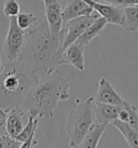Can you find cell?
Returning <instances> with one entry per match:
<instances>
[{"label": "cell", "instance_id": "obj_6", "mask_svg": "<svg viewBox=\"0 0 138 148\" xmlns=\"http://www.w3.org/2000/svg\"><path fill=\"white\" fill-rule=\"evenodd\" d=\"M98 16H100V15L96 11H94V13L91 15L76 17V18H72V20L64 23V27H63L64 39H63V43H61V49H66L68 45L77 41L79 37L84 33V30Z\"/></svg>", "mask_w": 138, "mask_h": 148}, {"label": "cell", "instance_id": "obj_21", "mask_svg": "<svg viewBox=\"0 0 138 148\" xmlns=\"http://www.w3.org/2000/svg\"><path fill=\"white\" fill-rule=\"evenodd\" d=\"M3 14L8 17L17 16L20 13V7L17 0H5L3 4Z\"/></svg>", "mask_w": 138, "mask_h": 148}, {"label": "cell", "instance_id": "obj_19", "mask_svg": "<svg viewBox=\"0 0 138 148\" xmlns=\"http://www.w3.org/2000/svg\"><path fill=\"white\" fill-rule=\"evenodd\" d=\"M39 21V18L36 17L33 13H20L16 16L17 25L23 30H28Z\"/></svg>", "mask_w": 138, "mask_h": 148}, {"label": "cell", "instance_id": "obj_26", "mask_svg": "<svg viewBox=\"0 0 138 148\" xmlns=\"http://www.w3.org/2000/svg\"><path fill=\"white\" fill-rule=\"evenodd\" d=\"M2 67H3V64H2V61H1V54H0V74L2 71Z\"/></svg>", "mask_w": 138, "mask_h": 148}, {"label": "cell", "instance_id": "obj_13", "mask_svg": "<svg viewBox=\"0 0 138 148\" xmlns=\"http://www.w3.org/2000/svg\"><path fill=\"white\" fill-rule=\"evenodd\" d=\"M38 121H39V117H37L33 114H29L27 123L25 124L22 132L16 136V140L22 143L23 148L33 147L38 144L35 140V134H36L37 127H38Z\"/></svg>", "mask_w": 138, "mask_h": 148}, {"label": "cell", "instance_id": "obj_15", "mask_svg": "<svg viewBox=\"0 0 138 148\" xmlns=\"http://www.w3.org/2000/svg\"><path fill=\"white\" fill-rule=\"evenodd\" d=\"M107 24H108V22H107V20H106L105 17L98 16L97 18L84 30V33L79 37V39H78L76 42L86 47L92 40H94L95 38L97 37V36H99V35L104 32V29L106 28Z\"/></svg>", "mask_w": 138, "mask_h": 148}, {"label": "cell", "instance_id": "obj_9", "mask_svg": "<svg viewBox=\"0 0 138 148\" xmlns=\"http://www.w3.org/2000/svg\"><path fill=\"white\" fill-rule=\"evenodd\" d=\"M84 45L78 42H73L68 45L66 49L63 50L61 54V65L68 64L73 66L76 69L83 71L85 69V62H84Z\"/></svg>", "mask_w": 138, "mask_h": 148}, {"label": "cell", "instance_id": "obj_8", "mask_svg": "<svg viewBox=\"0 0 138 148\" xmlns=\"http://www.w3.org/2000/svg\"><path fill=\"white\" fill-rule=\"evenodd\" d=\"M122 106L112 105V104H106L94 101L93 103V112H94V123H112V121L118 119L119 112L121 111Z\"/></svg>", "mask_w": 138, "mask_h": 148}, {"label": "cell", "instance_id": "obj_18", "mask_svg": "<svg viewBox=\"0 0 138 148\" xmlns=\"http://www.w3.org/2000/svg\"><path fill=\"white\" fill-rule=\"evenodd\" d=\"M124 22L123 28L134 33L138 29V5H128L123 8Z\"/></svg>", "mask_w": 138, "mask_h": 148}, {"label": "cell", "instance_id": "obj_10", "mask_svg": "<svg viewBox=\"0 0 138 148\" xmlns=\"http://www.w3.org/2000/svg\"><path fill=\"white\" fill-rule=\"evenodd\" d=\"M63 9L59 2L45 5V20L48 22L50 32L53 36L59 37L63 33L64 20H63Z\"/></svg>", "mask_w": 138, "mask_h": 148}, {"label": "cell", "instance_id": "obj_11", "mask_svg": "<svg viewBox=\"0 0 138 148\" xmlns=\"http://www.w3.org/2000/svg\"><path fill=\"white\" fill-rule=\"evenodd\" d=\"M95 99L102 103L118 106H122L124 103V99L119 95L118 92L114 90V88L106 78H102L98 81V91Z\"/></svg>", "mask_w": 138, "mask_h": 148}, {"label": "cell", "instance_id": "obj_14", "mask_svg": "<svg viewBox=\"0 0 138 148\" xmlns=\"http://www.w3.org/2000/svg\"><path fill=\"white\" fill-rule=\"evenodd\" d=\"M25 116L24 110L20 107L13 108L8 111V118H7V133L12 137L16 138V136L20 134L23 127L24 122L23 118Z\"/></svg>", "mask_w": 138, "mask_h": 148}, {"label": "cell", "instance_id": "obj_12", "mask_svg": "<svg viewBox=\"0 0 138 148\" xmlns=\"http://www.w3.org/2000/svg\"><path fill=\"white\" fill-rule=\"evenodd\" d=\"M94 13V9L86 3L84 0H69V2L63 9L64 23L79 16H87Z\"/></svg>", "mask_w": 138, "mask_h": 148}, {"label": "cell", "instance_id": "obj_5", "mask_svg": "<svg viewBox=\"0 0 138 148\" xmlns=\"http://www.w3.org/2000/svg\"><path fill=\"white\" fill-rule=\"evenodd\" d=\"M26 41V30H23L17 25L16 16L10 17L9 29L4 39L3 49L8 61H16L24 49Z\"/></svg>", "mask_w": 138, "mask_h": 148}, {"label": "cell", "instance_id": "obj_27", "mask_svg": "<svg viewBox=\"0 0 138 148\" xmlns=\"http://www.w3.org/2000/svg\"><path fill=\"white\" fill-rule=\"evenodd\" d=\"M136 5H138V4H136Z\"/></svg>", "mask_w": 138, "mask_h": 148}, {"label": "cell", "instance_id": "obj_22", "mask_svg": "<svg viewBox=\"0 0 138 148\" xmlns=\"http://www.w3.org/2000/svg\"><path fill=\"white\" fill-rule=\"evenodd\" d=\"M0 148H22V143L8 133L0 134Z\"/></svg>", "mask_w": 138, "mask_h": 148}, {"label": "cell", "instance_id": "obj_25", "mask_svg": "<svg viewBox=\"0 0 138 148\" xmlns=\"http://www.w3.org/2000/svg\"><path fill=\"white\" fill-rule=\"evenodd\" d=\"M58 0H43V2H44V7L45 5H49V4H52V3H55L57 2Z\"/></svg>", "mask_w": 138, "mask_h": 148}, {"label": "cell", "instance_id": "obj_3", "mask_svg": "<svg viewBox=\"0 0 138 148\" xmlns=\"http://www.w3.org/2000/svg\"><path fill=\"white\" fill-rule=\"evenodd\" d=\"M39 77L20 60L9 61L0 74V107L7 111L20 107Z\"/></svg>", "mask_w": 138, "mask_h": 148}, {"label": "cell", "instance_id": "obj_24", "mask_svg": "<svg viewBox=\"0 0 138 148\" xmlns=\"http://www.w3.org/2000/svg\"><path fill=\"white\" fill-rule=\"evenodd\" d=\"M7 118H8V111L0 107V134L7 133Z\"/></svg>", "mask_w": 138, "mask_h": 148}, {"label": "cell", "instance_id": "obj_20", "mask_svg": "<svg viewBox=\"0 0 138 148\" xmlns=\"http://www.w3.org/2000/svg\"><path fill=\"white\" fill-rule=\"evenodd\" d=\"M123 107L128 111V120H127V123L130 124L133 129H135L136 131H138L137 107L135 106L134 104H130V102H127V101H125V99H124V103H123Z\"/></svg>", "mask_w": 138, "mask_h": 148}, {"label": "cell", "instance_id": "obj_16", "mask_svg": "<svg viewBox=\"0 0 138 148\" xmlns=\"http://www.w3.org/2000/svg\"><path fill=\"white\" fill-rule=\"evenodd\" d=\"M112 124L118 129L123 137L125 138L128 147L138 148V131L133 129L127 122L120 119H115L114 121H112Z\"/></svg>", "mask_w": 138, "mask_h": 148}, {"label": "cell", "instance_id": "obj_1", "mask_svg": "<svg viewBox=\"0 0 138 148\" xmlns=\"http://www.w3.org/2000/svg\"><path fill=\"white\" fill-rule=\"evenodd\" d=\"M63 39L64 30L61 36L55 37L50 32L46 20H39L26 30V41L18 60L30 67L39 78L50 74L61 65Z\"/></svg>", "mask_w": 138, "mask_h": 148}, {"label": "cell", "instance_id": "obj_7", "mask_svg": "<svg viewBox=\"0 0 138 148\" xmlns=\"http://www.w3.org/2000/svg\"><path fill=\"white\" fill-rule=\"evenodd\" d=\"M86 3H89L94 11L100 15L105 17L108 24H113L117 26H123L124 22V13H123V8L114 7L111 4L104 3V2H98L95 0H84Z\"/></svg>", "mask_w": 138, "mask_h": 148}, {"label": "cell", "instance_id": "obj_2", "mask_svg": "<svg viewBox=\"0 0 138 148\" xmlns=\"http://www.w3.org/2000/svg\"><path fill=\"white\" fill-rule=\"evenodd\" d=\"M70 80L58 69L39 78L23 101L22 107L37 117L53 118L59 102L70 97Z\"/></svg>", "mask_w": 138, "mask_h": 148}, {"label": "cell", "instance_id": "obj_4", "mask_svg": "<svg viewBox=\"0 0 138 148\" xmlns=\"http://www.w3.org/2000/svg\"><path fill=\"white\" fill-rule=\"evenodd\" d=\"M95 97H87L83 102L77 101V107L68 112L66 132L69 136V147H79L89 129L94 124L93 103Z\"/></svg>", "mask_w": 138, "mask_h": 148}, {"label": "cell", "instance_id": "obj_17", "mask_svg": "<svg viewBox=\"0 0 138 148\" xmlns=\"http://www.w3.org/2000/svg\"><path fill=\"white\" fill-rule=\"evenodd\" d=\"M107 124L104 123H94L93 127L89 129V131L87 132V134L85 135L84 140H82V143L80 144L79 147H91V148H96L98 146L99 140L102 135L104 134Z\"/></svg>", "mask_w": 138, "mask_h": 148}, {"label": "cell", "instance_id": "obj_23", "mask_svg": "<svg viewBox=\"0 0 138 148\" xmlns=\"http://www.w3.org/2000/svg\"><path fill=\"white\" fill-rule=\"evenodd\" d=\"M99 1L104 2V3L114 5V7H119V8H124V7H128V5L138 4V0H99Z\"/></svg>", "mask_w": 138, "mask_h": 148}]
</instances>
